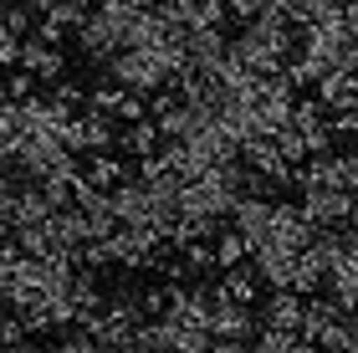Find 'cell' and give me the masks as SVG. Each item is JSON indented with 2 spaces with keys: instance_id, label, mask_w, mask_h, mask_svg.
Returning <instances> with one entry per match:
<instances>
[{
  "instance_id": "obj_16",
  "label": "cell",
  "mask_w": 358,
  "mask_h": 353,
  "mask_svg": "<svg viewBox=\"0 0 358 353\" xmlns=\"http://www.w3.org/2000/svg\"><path fill=\"white\" fill-rule=\"evenodd\" d=\"M87 180L97 185V189H113L118 180H128V164L113 149H103V154H92V164H87Z\"/></svg>"
},
{
  "instance_id": "obj_25",
  "label": "cell",
  "mask_w": 358,
  "mask_h": 353,
  "mask_svg": "<svg viewBox=\"0 0 358 353\" xmlns=\"http://www.w3.org/2000/svg\"><path fill=\"white\" fill-rule=\"evenodd\" d=\"M31 87H36V77H31L26 67L6 77V98H15V103H21V98H31Z\"/></svg>"
},
{
  "instance_id": "obj_11",
  "label": "cell",
  "mask_w": 358,
  "mask_h": 353,
  "mask_svg": "<svg viewBox=\"0 0 358 353\" xmlns=\"http://www.w3.org/2000/svg\"><path fill=\"white\" fill-rule=\"evenodd\" d=\"M103 149H118V118L87 108L83 113V154H103Z\"/></svg>"
},
{
  "instance_id": "obj_18",
  "label": "cell",
  "mask_w": 358,
  "mask_h": 353,
  "mask_svg": "<svg viewBox=\"0 0 358 353\" xmlns=\"http://www.w3.org/2000/svg\"><path fill=\"white\" fill-rule=\"evenodd\" d=\"M271 143H276V154H282L287 164H302V159H307V138H302L297 123H282V128L271 134Z\"/></svg>"
},
{
  "instance_id": "obj_3",
  "label": "cell",
  "mask_w": 358,
  "mask_h": 353,
  "mask_svg": "<svg viewBox=\"0 0 358 353\" xmlns=\"http://www.w3.org/2000/svg\"><path fill=\"white\" fill-rule=\"evenodd\" d=\"M205 323H210V348H215V353L251 348L256 312H251V302H236V297H225V292H220V282L210 287V312H205Z\"/></svg>"
},
{
  "instance_id": "obj_17",
  "label": "cell",
  "mask_w": 358,
  "mask_h": 353,
  "mask_svg": "<svg viewBox=\"0 0 358 353\" xmlns=\"http://www.w3.org/2000/svg\"><path fill=\"white\" fill-rule=\"evenodd\" d=\"M251 246H246V236L231 231V226H220L215 231V266H236V261H246Z\"/></svg>"
},
{
  "instance_id": "obj_21",
  "label": "cell",
  "mask_w": 358,
  "mask_h": 353,
  "mask_svg": "<svg viewBox=\"0 0 358 353\" xmlns=\"http://www.w3.org/2000/svg\"><path fill=\"white\" fill-rule=\"evenodd\" d=\"M149 108H143V92H134V87H123L118 92V103H113V118L118 123H134V118H143Z\"/></svg>"
},
{
  "instance_id": "obj_32",
  "label": "cell",
  "mask_w": 358,
  "mask_h": 353,
  "mask_svg": "<svg viewBox=\"0 0 358 353\" xmlns=\"http://www.w3.org/2000/svg\"><path fill=\"white\" fill-rule=\"evenodd\" d=\"M92 6H103V0H92Z\"/></svg>"
},
{
  "instance_id": "obj_6",
  "label": "cell",
  "mask_w": 358,
  "mask_h": 353,
  "mask_svg": "<svg viewBox=\"0 0 358 353\" xmlns=\"http://www.w3.org/2000/svg\"><path fill=\"white\" fill-rule=\"evenodd\" d=\"M21 67L36 82H57V77H67V57H62V46L41 41V36H21Z\"/></svg>"
},
{
  "instance_id": "obj_20",
  "label": "cell",
  "mask_w": 358,
  "mask_h": 353,
  "mask_svg": "<svg viewBox=\"0 0 358 353\" xmlns=\"http://www.w3.org/2000/svg\"><path fill=\"white\" fill-rule=\"evenodd\" d=\"M46 98H52V103H62V108H67V113H83V108H87V92L77 87V82H67V77H57Z\"/></svg>"
},
{
  "instance_id": "obj_27",
  "label": "cell",
  "mask_w": 358,
  "mask_h": 353,
  "mask_svg": "<svg viewBox=\"0 0 358 353\" xmlns=\"http://www.w3.org/2000/svg\"><path fill=\"white\" fill-rule=\"evenodd\" d=\"M31 36H41V41H52V46H62V36H67V31H62V26L52 21V15H41V21L31 26Z\"/></svg>"
},
{
  "instance_id": "obj_24",
  "label": "cell",
  "mask_w": 358,
  "mask_h": 353,
  "mask_svg": "<svg viewBox=\"0 0 358 353\" xmlns=\"http://www.w3.org/2000/svg\"><path fill=\"white\" fill-rule=\"evenodd\" d=\"M328 128H333V138H358V108H338Z\"/></svg>"
},
{
  "instance_id": "obj_31",
  "label": "cell",
  "mask_w": 358,
  "mask_h": 353,
  "mask_svg": "<svg viewBox=\"0 0 358 353\" xmlns=\"http://www.w3.org/2000/svg\"><path fill=\"white\" fill-rule=\"evenodd\" d=\"M21 6H31V10H36V15H41L46 6H52V0H21Z\"/></svg>"
},
{
  "instance_id": "obj_7",
  "label": "cell",
  "mask_w": 358,
  "mask_h": 353,
  "mask_svg": "<svg viewBox=\"0 0 358 353\" xmlns=\"http://www.w3.org/2000/svg\"><path fill=\"white\" fill-rule=\"evenodd\" d=\"M46 236H52V251L77 256V246L87 240V215H83V205H57V210L46 215Z\"/></svg>"
},
{
  "instance_id": "obj_19",
  "label": "cell",
  "mask_w": 358,
  "mask_h": 353,
  "mask_svg": "<svg viewBox=\"0 0 358 353\" xmlns=\"http://www.w3.org/2000/svg\"><path fill=\"white\" fill-rule=\"evenodd\" d=\"M0 26H6L10 36H31V26H36V10L21 6V0H6V10H0Z\"/></svg>"
},
{
  "instance_id": "obj_10",
  "label": "cell",
  "mask_w": 358,
  "mask_h": 353,
  "mask_svg": "<svg viewBox=\"0 0 358 353\" xmlns=\"http://www.w3.org/2000/svg\"><path fill=\"white\" fill-rule=\"evenodd\" d=\"M256 323L297 328V323H302V292H292V287H271V297L262 302V312H256Z\"/></svg>"
},
{
  "instance_id": "obj_8",
  "label": "cell",
  "mask_w": 358,
  "mask_h": 353,
  "mask_svg": "<svg viewBox=\"0 0 358 353\" xmlns=\"http://www.w3.org/2000/svg\"><path fill=\"white\" fill-rule=\"evenodd\" d=\"M251 266L262 287H292V266H297V251L276 246V240H262V246H251Z\"/></svg>"
},
{
  "instance_id": "obj_1",
  "label": "cell",
  "mask_w": 358,
  "mask_h": 353,
  "mask_svg": "<svg viewBox=\"0 0 358 353\" xmlns=\"http://www.w3.org/2000/svg\"><path fill=\"white\" fill-rule=\"evenodd\" d=\"M231 52L251 72H276L297 52V26L282 21V15H251V21H241V36L231 41Z\"/></svg>"
},
{
  "instance_id": "obj_15",
  "label": "cell",
  "mask_w": 358,
  "mask_h": 353,
  "mask_svg": "<svg viewBox=\"0 0 358 353\" xmlns=\"http://www.w3.org/2000/svg\"><path fill=\"white\" fill-rule=\"evenodd\" d=\"M179 261H185V282H194V277H215V246L210 240H185L179 246Z\"/></svg>"
},
{
  "instance_id": "obj_30",
  "label": "cell",
  "mask_w": 358,
  "mask_h": 353,
  "mask_svg": "<svg viewBox=\"0 0 358 353\" xmlns=\"http://www.w3.org/2000/svg\"><path fill=\"white\" fill-rule=\"evenodd\" d=\"M266 6H271V10H282L287 21H292V15H297V6H302V0H266Z\"/></svg>"
},
{
  "instance_id": "obj_12",
  "label": "cell",
  "mask_w": 358,
  "mask_h": 353,
  "mask_svg": "<svg viewBox=\"0 0 358 353\" xmlns=\"http://www.w3.org/2000/svg\"><path fill=\"white\" fill-rule=\"evenodd\" d=\"M220 292L236 297V302H256V297H262V277H256L251 256L236 261V266H220Z\"/></svg>"
},
{
  "instance_id": "obj_26",
  "label": "cell",
  "mask_w": 358,
  "mask_h": 353,
  "mask_svg": "<svg viewBox=\"0 0 358 353\" xmlns=\"http://www.w3.org/2000/svg\"><path fill=\"white\" fill-rule=\"evenodd\" d=\"M225 10H231L236 21H251V15H262V10H266V0H225Z\"/></svg>"
},
{
  "instance_id": "obj_28",
  "label": "cell",
  "mask_w": 358,
  "mask_h": 353,
  "mask_svg": "<svg viewBox=\"0 0 358 353\" xmlns=\"http://www.w3.org/2000/svg\"><path fill=\"white\" fill-rule=\"evenodd\" d=\"M338 164H343V189H353V195H358V149H353V154H338Z\"/></svg>"
},
{
  "instance_id": "obj_13",
  "label": "cell",
  "mask_w": 358,
  "mask_h": 353,
  "mask_svg": "<svg viewBox=\"0 0 358 353\" xmlns=\"http://www.w3.org/2000/svg\"><path fill=\"white\" fill-rule=\"evenodd\" d=\"M118 149L123 154H134V159H143V154H154L159 149V123L143 113V118H134V123H123V134H118Z\"/></svg>"
},
{
  "instance_id": "obj_14",
  "label": "cell",
  "mask_w": 358,
  "mask_h": 353,
  "mask_svg": "<svg viewBox=\"0 0 358 353\" xmlns=\"http://www.w3.org/2000/svg\"><path fill=\"white\" fill-rule=\"evenodd\" d=\"M251 348H262V353H307V343L297 338V328H276V323H256Z\"/></svg>"
},
{
  "instance_id": "obj_9",
  "label": "cell",
  "mask_w": 358,
  "mask_h": 353,
  "mask_svg": "<svg viewBox=\"0 0 358 353\" xmlns=\"http://www.w3.org/2000/svg\"><path fill=\"white\" fill-rule=\"evenodd\" d=\"M52 215V205H46V195H41V185L36 180H15V195H10V231L15 226H41V220Z\"/></svg>"
},
{
  "instance_id": "obj_23",
  "label": "cell",
  "mask_w": 358,
  "mask_h": 353,
  "mask_svg": "<svg viewBox=\"0 0 358 353\" xmlns=\"http://www.w3.org/2000/svg\"><path fill=\"white\" fill-rule=\"evenodd\" d=\"M118 92H123V87H118V82H113V77H108L103 87H92V92H87V108H97V113H113V103H118Z\"/></svg>"
},
{
  "instance_id": "obj_4",
  "label": "cell",
  "mask_w": 358,
  "mask_h": 353,
  "mask_svg": "<svg viewBox=\"0 0 358 353\" xmlns=\"http://www.w3.org/2000/svg\"><path fill=\"white\" fill-rule=\"evenodd\" d=\"M348 200H353V189H343V185H307L302 189V215L313 226H343Z\"/></svg>"
},
{
  "instance_id": "obj_29",
  "label": "cell",
  "mask_w": 358,
  "mask_h": 353,
  "mask_svg": "<svg viewBox=\"0 0 358 353\" xmlns=\"http://www.w3.org/2000/svg\"><path fill=\"white\" fill-rule=\"evenodd\" d=\"M338 26H343L348 36H358V0H343V6H338Z\"/></svg>"
},
{
  "instance_id": "obj_5",
  "label": "cell",
  "mask_w": 358,
  "mask_h": 353,
  "mask_svg": "<svg viewBox=\"0 0 358 353\" xmlns=\"http://www.w3.org/2000/svg\"><path fill=\"white\" fill-rule=\"evenodd\" d=\"M266 220H271V200L266 195H236L225 226L246 236V246H262V240H266Z\"/></svg>"
},
{
  "instance_id": "obj_2",
  "label": "cell",
  "mask_w": 358,
  "mask_h": 353,
  "mask_svg": "<svg viewBox=\"0 0 358 353\" xmlns=\"http://www.w3.org/2000/svg\"><path fill=\"white\" fill-rule=\"evenodd\" d=\"M128 26H134V15L118 10L113 0H103V6H92L83 15V26H77L72 36H77V46H83V57L92 62V67H103L118 46H128Z\"/></svg>"
},
{
  "instance_id": "obj_22",
  "label": "cell",
  "mask_w": 358,
  "mask_h": 353,
  "mask_svg": "<svg viewBox=\"0 0 358 353\" xmlns=\"http://www.w3.org/2000/svg\"><path fill=\"white\" fill-rule=\"evenodd\" d=\"M0 348H31V333H26V323L21 317H0Z\"/></svg>"
}]
</instances>
